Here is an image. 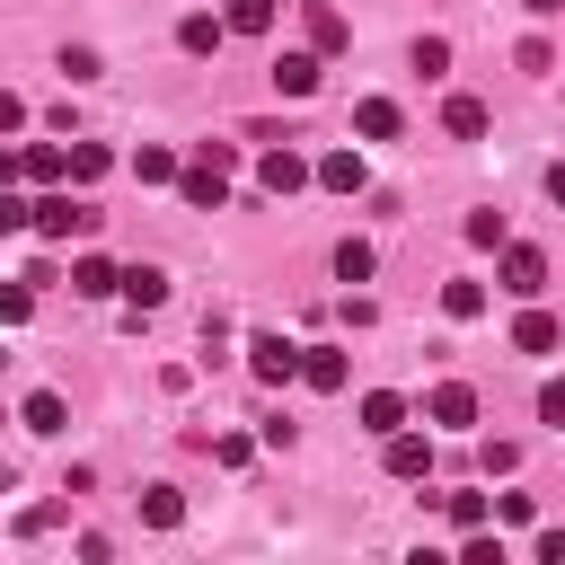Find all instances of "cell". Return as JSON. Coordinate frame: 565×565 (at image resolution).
Instances as JSON below:
<instances>
[{
  "mask_svg": "<svg viewBox=\"0 0 565 565\" xmlns=\"http://www.w3.org/2000/svg\"><path fill=\"white\" fill-rule=\"evenodd\" d=\"M441 132L450 141H486V97H450L441 106Z\"/></svg>",
  "mask_w": 565,
  "mask_h": 565,
  "instance_id": "cell-17",
  "label": "cell"
},
{
  "mask_svg": "<svg viewBox=\"0 0 565 565\" xmlns=\"http://www.w3.org/2000/svg\"><path fill=\"white\" fill-rule=\"evenodd\" d=\"M115 291H124V300H132V318H141V309H159V300H168V274H159V265H124V274H115Z\"/></svg>",
  "mask_w": 565,
  "mask_h": 565,
  "instance_id": "cell-12",
  "label": "cell"
},
{
  "mask_svg": "<svg viewBox=\"0 0 565 565\" xmlns=\"http://www.w3.org/2000/svg\"><path fill=\"white\" fill-rule=\"evenodd\" d=\"M256 185H265V194H300V185H309V159H300L291 141H274V150L256 159Z\"/></svg>",
  "mask_w": 565,
  "mask_h": 565,
  "instance_id": "cell-4",
  "label": "cell"
},
{
  "mask_svg": "<svg viewBox=\"0 0 565 565\" xmlns=\"http://www.w3.org/2000/svg\"><path fill=\"white\" fill-rule=\"evenodd\" d=\"M547 194H556V203H565V159H556V168H547Z\"/></svg>",
  "mask_w": 565,
  "mask_h": 565,
  "instance_id": "cell-40",
  "label": "cell"
},
{
  "mask_svg": "<svg viewBox=\"0 0 565 565\" xmlns=\"http://www.w3.org/2000/svg\"><path fill=\"white\" fill-rule=\"evenodd\" d=\"M18 124H26V106H18V97H9V88H0V141H9V132H18Z\"/></svg>",
  "mask_w": 565,
  "mask_h": 565,
  "instance_id": "cell-37",
  "label": "cell"
},
{
  "mask_svg": "<svg viewBox=\"0 0 565 565\" xmlns=\"http://www.w3.org/2000/svg\"><path fill=\"white\" fill-rule=\"evenodd\" d=\"M221 35H230V26H221L212 9H185V18H177V44H185V53H221Z\"/></svg>",
  "mask_w": 565,
  "mask_h": 565,
  "instance_id": "cell-16",
  "label": "cell"
},
{
  "mask_svg": "<svg viewBox=\"0 0 565 565\" xmlns=\"http://www.w3.org/2000/svg\"><path fill=\"white\" fill-rule=\"evenodd\" d=\"M424 415H433V424H477V388H468V380H441V388L424 397Z\"/></svg>",
  "mask_w": 565,
  "mask_h": 565,
  "instance_id": "cell-14",
  "label": "cell"
},
{
  "mask_svg": "<svg viewBox=\"0 0 565 565\" xmlns=\"http://www.w3.org/2000/svg\"><path fill=\"white\" fill-rule=\"evenodd\" d=\"M459 565H503V547H494V539H486V521H477V530H468V539H459Z\"/></svg>",
  "mask_w": 565,
  "mask_h": 565,
  "instance_id": "cell-31",
  "label": "cell"
},
{
  "mask_svg": "<svg viewBox=\"0 0 565 565\" xmlns=\"http://www.w3.org/2000/svg\"><path fill=\"white\" fill-rule=\"evenodd\" d=\"M177 168H185V159H177V150H159V141H141V150H132V177H141V185H177Z\"/></svg>",
  "mask_w": 565,
  "mask_h": 565,
  "instance_id": "cell-20",
  "label": "cell"
},
{
  "mask_svg": "<svg viewBox=\"0 0 565 565\" xmlns=\"http://www.w3.org/2000/svg\"><path fill=\"white\" fill-rule=\"evenodd\" d=\"M512 62H521V71H556V44H547V35H521Z\"/></svg>",
  "mask_w": 565,
  "mask_h": 565,
  "instance_id": "cell-29",
  "label": "cell"
},
{
  "mask_svg": "<svg viewBox=\"0 0 565 565\" xmlns=\"http://www.w3.org/2000/svg\"><path fill=\"white\" fill-rule=\"evenodd\" d=\"M397 424H406V397L397 388H371L362 397V433H397Z\"/></svg>",
  "mask_w": 565,
  "mask_h": 565,
  "instance_id": "cell-22",
  "label": "cell"
},
{
  "mask_svg": "<svg viewBox=\"0 0 565 565\" xmlns=\"http://www.w3.org/2000/svg\"><path fill=\"white\" fill-rule=\"evenodd\" d=\"M203 450H212V459H221V468H247V450H256V441H247V433H221V441H212V433H203Z\"/></svg>",
  "mask_w": 565,
  "mask_h": 565,
  "instance_id": "cell-30",
  "label": "cell"
},
{
  "mask_svg": "<svg viewBox=\"0 0 565 565\" xmlns=\"http://www.w3.org/2000/svg\"><path fill=\"white\" fill-rule=\"evenodd\" d=\"M62 159H71V185H97V177L115 168V150H106V141H71Z\"/></svg>",
  "mask_w": 565,
  "mask_h": 565,
  "instance_id": "cell-19",
  "label": "cell"
},
{
  "mask_svg": "<svg viewBox=\"0 0 565 565\" xmlns=\"http://www.w3.org/2000/svg\"><path fill=\"white\" fill-rule=\"evenodd\" d=\"M71 291H79V300H106V291H115V265H106V256H71Z\"/></svg>",
  "mask_w": 565,
  "mask_h": 565,
  "instance_id": "cell-21",
  "label": "cell"
},
{
  "mask_svg": "<svg viewBox=\"0 0 565 565\" xmlns=\"http://www.w3.org/2000/svg\"><path fill=\"white\" fill-rule=\"evenodd\" d=\"M530 556H539V565H565V530H539V539H530Z\"/></svg>",
  "mask_w": 565,
  "mask_h": 565,
  "instance_id": "cell-36",
  "label": "cell"
},
{
  "mask_svg": "<svg viewBox=\"0 0 565 565\" xmlns=\"http://www.w3.org/2000/svg\"><path fill=\"white\" fill-rule=\"evenodd\" d=\"M26 221H35V203H26L18 185H0V238H9V230H26Z\"/></svg>",
  "mask_w": 565,
  "mask_h": 565,
  "instance_id": "cell-32",
  "label": "cell"
},
{
  "mask_svg": "<svg viewBox=\"0 0 565 565\" xmlns=\"http://www.w3.org/2000/svg\"><path fill=\"white\" fill-rule=\"evenodd\" d=\"M468 238L477 247H503V212H468Z\"/></svg>",
  "mask_w": 565,
  "mask_h": 565,
  "instance_id": "cell-34",
  "label": "cell"
},
{
  "mask_svg": "<svg viewBox=\"0 0 565 565\" xmlns=\"http://www.w3.org/2000/svg\"><path fill=\"white\" fill-rule=\"evenodd\" d=\"M300 380H309V388H327V397H335V388H344V380H353V362H344V353H335V344H300Z\"/></svg>",
  "mask_w": 565,
  "mask_h": 565,
  "instance_id": "cell-10",
  "label": "cell"
},
{
  "mask_svg": "<svg viewBox=\"0 0 565 565\" xmlns=\"http://www.w3.org/2000/svg\"><path fill=\"white\" fill-rule=\"evenodd\" d=\"M18 424H26V433H62V424H71V406H62V388H35V397L18 406Z\"/></svg>",
  "mask_w": 565,
  "mask_h": 565,
  "instance_id": "cell-18",
  "label": "cell"
},
{
  "mask_svg": "<svg viewBox=\"0 0 565 565\" xmlns=\"http://www.w3.org/2000/svg\"><path fill=\"white\" fill-rule=\"evenodd\" d=\"M300 26H309V53H344V44H353L344 9H327V0H309V9H300Z\"/></svg>",
  "mask_w": 565,
  "mask_h": 565,
  "instance_id": "cell-9",
  "label": "cell"
},
{
  "mask_svg": "<svg viewBox=\"0 0 565 565\" xmlns=\"http://www.w3.org/2000/svg\"><path fill=\"white\" fill-rule=\"evenodd\" d=\"M327 53H274V97H318Z\"/></svg>",
  "mask_w": 565,
  "mask_h": 565,
  "instance_id": "cell-5",
  "label": "cell"
},
{
  "mask_svg": "<svg viewBox=\"0 0 565 565\" xmlns=\"http://www.w3.org/2000/svg\"><path fill=\"white\" fill-rule=\"evenodd\" d=\"M539 424H556V433H565V380H547V388H539Z\"/></svg>",
  "mask_w": 565,
  "mask_h": 565,
  "instance_id": "cell-35",
  "label": "cell"
},
{
  "mask_svg": "<svg viewBox=\"0 0 565 565\" xmlns=\"http://www.w3.org/2000/svg\"><path fill=\"white\" fill-rule=\"evenodd\" d=\"M221 26H230V35H274V0H230Z\"/></svg>",
  "mask_w": 565,
  "mask_h": 565,
  "instance_id": "cell-24",
  "label": "cell"
},
{
  "mask_svg": "<svg viewBox=\"0 0 565 565\" xmlns=\"http://www.w3.org/2000/svg\"><path fill=\"white\" fill-rule=\"evenodd\" d=\"M35 318V282H0V327H26Z\"/></svg>",
  "mask_w": 565,
  "mask_h": 565,
  "instance_id": "cell-27",
  "label": "cell"
},
{
  "mask_svg": "<svg viewBox=\"0 0 565 565\" xmlns=\"http://www.w3.org/2000/svg\"><path fill=\"white\" fill-rule=\"evenodd\" d=\"M247 371H256L265 388H291V380H300V344H291V335H247Z\"/></svg>",
  "mask_w": 565,
  "mask_h": 565,
  "instance_id": "cell-3",
  "label": "cell"
},
{
  "mask_svg": "<svg viewBox=\"0 0 565 565\" xmlns=\"http://www.w3.org/2000/svg\"><path fill=\"white\" fill-rule=\"evenodd\" d=\"M371 265H380L371 238H344V247H335V282H371Z\"/></svg>",
  "mask_w": 565,
  "mask_h": 565,
  "instance_id": "cell-26",
  "label": "cell"
},
{
  "mask_svg": "<svg viewBox=\"0 0 565 565\" xmlns=\"http://www.w3.org/2000/svg\"><path fill=\"white\" fill-rule=\"evenodd\" d=\"M97 71H106V62H97L88 44H62V79H97Z\"/></svg>",
  "mask_w": 565,
  "mask_h": 565,
  "instance_id": "cell-33",
  "label": "cell"
},
{
  "mask_svg": "<svg viewBox=\"0 0 565 565\" xmlns=\"http://www.w3.org/2000/svg\"><path fill=\"white\" fill-rule=\"evenodd\" d=\"M521 9H530V18H565V0H521Z\"/></svg>",
  "mask_w": 565,
  "mask_h": 565,
  "instance_id": "cell-38",
  "label": "cell"
},
{
  "mask_svg": "<svg viewBox=\"0 0 565 565\" xmlns=\"http://www.w3.org/2000/svg\"><path fill=\"white\" fill-rule=\"evenodd\" d=\"M380 441H388V477H406V486H415V477H433V441H424V433H406V424H397V433H380Z\"/></svg>",
  "mask_w": 565,
  "mask_h": 565,
  "instance_id": "cell-8",
  "label": "cell"
},
{
  "mask_svg": "<svg viewBox=\"0 0 565 565\" xmlns=\"http://www.w3.org/2000/svg\"><path fill=\"white\" fill-rule=\"evenodd\" d=\"M0 371H9V353H0Z\"/></svg>",
  "mask_w": 565,
  "mask_h": 565,
  "instance_id": "cell-41",
  "label": "cell"
},
{
  "mask_svg": "<svg viewBox=\"0 0 565 565\" xmlns=\"http://www.w3.org/2000/svg\"><path fill=\"white\" fill-rule=\"evenodd\" d=\"M441 318H486V282H441Z\"/></svg>",
  "mask_w": 565,
  "mask_h": 565,
  "instance_id": "cell-25",
  "label": "cell"
},
{
  "mask_svg": "<svg viewBox=\"0 0 565 565\" xmlns=\"http://www.w3.org/2000/svg\"><path fill=\"white\" fill-rule=\"evenodd\" d=\"M556 344H565V327H556L547 309H521V318H512V353H556Z\"/></svg>",
  "mask_w": 565,
  "mask_h": 565,
  "instance_id": "cell-13",
  "label": "cell"
},
{
  "mask_svg": "<svg viewBox=\"0 0 565 565\" xmlns=\"http://www.w3.org/2000/svg\"><path fill=\"white\" fill-rule=\"evenodd\" d=\"M177 194H185L194 212H221V203H230V141H194V159L177 168Z\"/></svg>",
  "mask_w": 565,
  "mask_h": 565,
  "instance_id": "cell-1",
  "label": "cell"
},
{
  "mask_svg": "<svg viewBox=\"0 0 565 565\" xmlns=\"http://www.w3.org/2000/svg\"><path fill=\"white\" fill-rule=\"evenodd\" d=\"M309 177H318L327 194H362V185H371V168H362V150H327V159H309Z\"/></svg>",
  "mask_w": 565,
  "mask_h": 565,
  "instance_id": "cell-6",
  "label": "cell"
},
{
  "mask_svg": "<svg viewBox=\"0 0 565 565\" xmlns=\"http://www.w3.org/2000/svg\"><path fill=\"white\" fill-rule=\"evenodd\" d=\"M0 185H18V150L9 141H0Z\"/></svg>",
  "mask_w": 565,
  "mask_h": 565,
  "instance_id": "cell-39",
  "label": "cell"
},
{
  "mask_svg": "<svg viewBox=\"0 0 565 565\" xmlns=\"http://www.w3.org/2000/svg\"><path fill=\"white\" fill-rule=\"evenodd\" d=\"M18 177H26V185H71V159H62L53 141H26V150H18Z\"/></svg>",
  "mask_w": 565,
  "mask_h": 565,
  "instance_id": "cell-11",
  "label": "cell"
},
{
  "mask_svg": "<svg viewBox=\"0 0 565 565\" xmlns=\"http://www.w3.org/2000/svg\"><path fill=\"white\" fill-rule=\"evenodd\" d=\"M141 521H150V530H177V521H185V494H177V486H141Z\"/></svg>",
  "mask_w": 565,
  "mask_h": 565,
  "instance_id": "cell-23",
  "label": "cell"
},
{
  "mask_svg": "<svg viewBox=\"0 0 565 565\" xmlns=\"http://www.w3.org/2000/svg\"><path fill=\"white\" fill-rule=\"evenodd\" d=\"M415 71L441 79V71H450V35H415Z\"/></svg>",
  "mask_w": 565,
  "mask_h": 565,
  "instance_id": "cell-28",
  "label": "cell"
},
{
  "mask_svg": "<svg viewBox=\"0 0 565 565\" xmlns=\"http://www.w3.org/2000/svg\"><path fill=\"white\" fill-rule=\"evenodd\" d=\"M503 291H512V300H539V291H547V256H539V247H503Z\"/></svg>",
  "mask_w": 565,
  "mask_h": 565,
  "instance_id": "cell-7",
  "label": "cell"
},
{
  "mask_svg": "<svg viewBox=\"0 0 565 565\" xmlns=\"http://www.w3.org/2000/svg\"><path fill=\"white\" fill-rule=\"evenodd\" d=\"M97 221H106L97 203H79V194H62V185H44V194H35V221H26V230H35L44 247H71V238H88Z\"/></svg>",
  "mask_w": 565,
  "mask_h": 565,
  "instance_id": "cell-2",
  "label": "cell"
},
{
  "mask_svg": "<svg viewBox=\"0 0 565 565\" xmlns=\"http://www.w3.org/2000/svg\"><path fill=\"white\" fill-rule=\"evenodd\" d=\"M397 124H406L397 97H362V106H353V132H362V141H397Z\"/></svg>",
  "mask_w": 565,
  "mask_h": 565,
  "instance_id": "cell-15",
  "label": "cell"
}]
</instances>
